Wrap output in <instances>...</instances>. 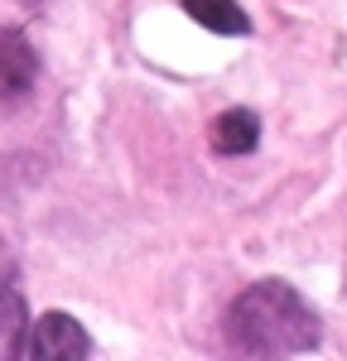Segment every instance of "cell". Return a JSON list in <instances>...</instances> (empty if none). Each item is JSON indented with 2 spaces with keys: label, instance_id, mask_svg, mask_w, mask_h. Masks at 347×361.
<instances>
[{
  "label": "cell",
  "instance_id": "obj_5",
  "mask_svg": "<svg viewBox=\"0 0 347 361\" xmlns=\"http://www.w3.org/2000/svg\"><path fill=\"white\" fill-rule=\"evenodd\" d=\"M178 5H183V15H193V25L212 29V34H227V39L251 34V15L236 0H178Z\"/></svg>",
  "mask_w": 347,
  "mask_h": 361
},
{
  "label": "cell",
  "instance_id": "obj_1",
  "mask_svg": "<svg viewBox=\"0 0 347 361\" xmlns=\"http://www.w3.org/2000/svg\"><path fill=\"white\" fill-rule=\"evenodd\" d=\"M227 347L241 357H289L318 347V313L285 279H260L227 308Z\"/></svg>",
  "mask_w": 347,
  "mask_h": 361
},
{
  "label": "cell",
  "instance_id": "obj_6",
  "mask_svg": "<svg viewBox=\"0 0 347 361\" xmlns=\"http://www.w3.org/2000/svg\"><path fill=\"white\" fill-rule=\"evenodd\" d=\"M29 328V308L20 299V289H10V279H0V361L20 357Z\"/></svg>",
  "mask_w": 347,
  "mask_h": 361
},
{
  "label": "cell",
  "instance_id": "obj_3",
  "mask_svg": "<svg viewBox=\"0 0 347 361\" xmlns=\"http://www.w3.org/2000/svg\"><path fill=\"white\" fill-rule=\"evenodd\" d=\"M39 82V54L25 29H0V102H25Z\"/></svg>",
  "mask_w": 347,
  "mask_h": 361
},
{
  "label": "cell",
  "instance_id": "obj_4",
  "mask_svg": "<svg viewBox=\"0 0 347 361\" xmlns=\"http://www.w3.org/2000/svg\"><path fill=\"white\" fill-rule=\"evenodd\" d=\"M212 154L222 159H236V154H251L260 145V116L251 106H227V111L212 121Z\"/></svg>",
  "mask_w": 347,
  "mask_h": 361
},
{
  "label": "cell",
  "instance_id": "obj_2",
  "mask_svg": "<svg viewBox=\"0 0 347 361\" xmlns=\"http://www.w3.org/2000/svg\"><path fill=\"white\" fill-rule=\"evenodd\" d=\"M25 357L34 361H83L92 352V337L83 333V323L73 313H44L25 328Z\"/></svg>",
  "mask_w": 347,
  "mask_h": 361
}]
</instances>
